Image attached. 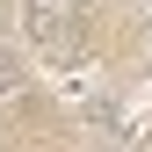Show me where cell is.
Segmentation results:
<instances>
[{"label":"cell","instance_id":"obj_1","mask_svg":"<svg viewBox=\"0 0 152 152\" xmlns=\"http://www.w3.org/2000/svg\"><path fill=\"white\" fill-rule=\"evenodd\" d=\"M22 36H29L36 58H51V65L80 58V15L65 0H22Z\"/></svg>","mask_w":152,"mask_h":152},{"label":"cell","instance_id":"obj_2","mask_svg":"<svg viewBox=\"0 0 152 152\" xmlns=\"http://www.w3.org/2000/svg\"><path fill=\"white\" fill-rule=\"evenodd\" d=\"M15 87H22V51H15V44H0V102H7Z\"/></svg>","mask_w":152,"mask_h":152}]
</instances>
